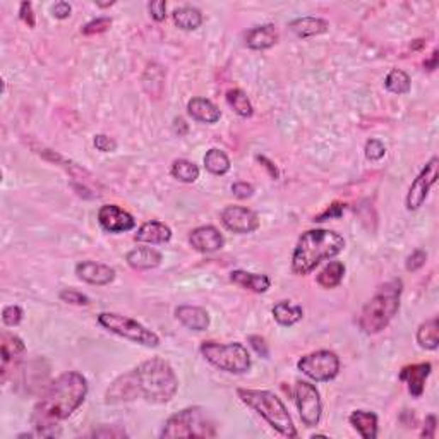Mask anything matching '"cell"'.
I'll use <instances>...</instances> for the list:
<instances>
[{"label": "cell", "instance_id": "8fae6325", "mask_svg": "<svg viewBox=\"0 0 439 439\" xmlns=\"http://www.w3.org/2000/svg\"><path fill=\"white\" fill-rule=\"evenodd\" d=\"M438 173H439V160L438 156H434V158H430L428 163H426V167L422 168L419 175H417V179L412 182V185H410L407 194L408 211H417L422 205H424L429 196V190L433 189V185L438 182Z\"/></svg>", "mask_w": 439, "mask_h": 439}, {"label": "cell", "instance_id": "30bf717a", "mask_svg": "<svg viewBox=\"0 0 439 439\" xmlns=\"http://www.w3.org/2000/svg\"><path fill=\"white\" fill-rule=\"evenodd\" d=\"M293 396H296L300 421L304 422L305 428H316L323 416V401L316 386L308 381H297Z\"/></svg>", "mask_w": 439, "mask_h": 439}, {"label": "cell", "instance_id": "f6af8a7d", "mask_svg": "<svg viewBox=\"0 0 439 439\" xmlns=\"http://www.w3.org/2000/svg\"><path fill=\"white\" fill-rule=\"evenodd\" d=\"M343 210H345V206L340 205V202H335V205H331L328 210L323 211L321 215H318V217L314 218V222H326V220L331 218H340L343 215Z\"/></svg>", "mask_w": 439, "mask_h": 439}, {"label": "cell", "instance_id": "ac0fdd59", "mask_svg": "<svg viewBox=\"0 0 439 439\" xmlns=\"http://www.w3.org/2000/svg\"><path fill=\"white\" fill-rule=\"evenodd\" d=\"M278 38L280 35L275 24H263L247 31L246 45L251 50H268L278 43Z\"/></svg>", "mask_w": 439, "mask_h": 439}, {"label": "cell", "instance_id": "681fc988", "mask_svg": "<svg viewBox=\"0 0 439 439\" xmlns=\"http://www.w3.org/2000/svg\"><path fill=\"white\" fill-rule=\"evenodd\" d=\"M52 12L57 19H67L70 12H72V7H70V4L67 2H57L55 6L52 7Z\"/></svg>", "mask_w": 439, "mask_h": 439}, {"label": "cell", "instance_id": "9a60e30c", "mask_svg": "<svg viewBox=\"0 0 439 439\" xmlns=\"http://www.w3.org/2000/svg\"><path fill=\"white\" fill-rule=\"evenodd\" d=\"M77 278L97 287H105L115 280V270L109 264L97 263V261H81L76 266Z\"/></svg>", "mask_w": 439, "mask_h": 439}, {"label": "cell", "instance_id": "4316f807", "mask_svg": "<svg viewBox=\"0 0 439 439\" xmlns=\"http://www.w3.org/2000/svg\"><path fill=\"white\" fill-rule=\"evenodd\" d=\"M143 86L153 98L161 97L165 88V69L160 64H150L143 74Z\"/></svg>", "mask_w": 439, "mask_h": 439}, {"label": "cell", "instance_id": "e575fe53", "mask_svg": "<svg viewBox=\"0 0 439 439\" xmlns=\"http://www.w3.org/2000/svg\"><path fill=\"white\" fill-rule=\"evenodd\" d=\"M384 86H386L388 91L395 94H407L410 91L408 74L401 69H391L388 72L386 80H384Z\"/></svg>", "mask_w": 439, "mask_h": 439}, {"label": "cell", "instance_id": "8d00e7d4", "mask_svg": "<svg viewBox=\"0 0 439 439\" xmlns=\"http://www.w3.org/2000/svg\"><path fill=\"white\" fill-rule=\"evenodd\" d=\"M59 297L62 302H65V304H72V305H88L90 304L88 296H85V293L77 292V290H72V288L62 290V292L59 293Z\"/></svg>", "mask_w": 439, "mask_h": 439}, {"label": "cell", "instance_id": "52a82bcc", "mask_svg": "<svg viewBox=\"0 0 439 439\" xmlns=\"http://www.w3.org/2000/svg\"><path fill=\"white\" fill-rule=\"evenodd\" d=\"M201 354L220 371L230 374H244L251 369V355L242 343L235 342L220 345L215 342H205L201 345Z\"/></svg>", "mask_w": 439, "mask_h": 439}, {"label": "cell", "instance_id": "836d02e7", "mask_svg": "<svg viewBox=\"0 0 439 439\" xmlns=\"http://www.w3.org/2000/svg\"><path fill=\"white\" fill-rule=\"evenodd\" d=\"M227 103H229L232 109H234L235 114L240 115V117H244V119L251 117V115L254 114V109H252L251 100L247 98V94L239 88L227 91Z\"/></svg>", "mask_w": 439, "mask_h": 439}, {"label": "cell", "instance_id": "7a4b0ae2", "mask_svg": "<svg viewBox=\"0 0 439 439\" xmlns=\"http://www.w3.org/2000/svg\"><path fill=\"white\" fill-rule=\"evenodd\" d=\"M345 249V239L335 230H308L302 234L292 254V271L297 276H305L323 261L335 258Z\"/></svg>", "mask_w": 439, "mask_h": 439}, {"label": "cell", "instance_id": "ab89813d", "mask_svg": "<svg viewBox=\"0 0 439 439\" xmlns=\"http://www.w3.org/2000/svg\"><path fill=\"white\" fill-rule=\"evenodd\" d=\"M426 261H428V252L422 251V249H417L408 256L405 266H407L408 271H417V270H421L422 266H424Z\"/></svg>", "mask_w": 439, "mask_h": 439}, {"label": "cell", "instance_id": "8992f818", "mask_svg": "<svg viewBox=\"0 0 439 439\" xmlns=\"http://www.w3.org/2000/svg\"><path fill=\"white\" fill-rule=\"evenodd\" d=\"M215 434V426L200 407L184 408L179 413H173L161 430V438H211Z\"/></svg>", "mask_w": 439, "mask_h": 439}, {"label": "cell", "instance_id": "3957f363", "mask_svg": "<svg viewBox=\"0 0 439 439\" xmlns=\"http://www.w3.org/2000/svg\"><path fill=\"white\" fill-rule=\"evenodd\" d=\"M134 371L139 396L150 403H168L179 389V379L167 360L155 357L141 362Z\"/></svg>", "mask_w": 439, "mask_h": 439}, {"label": "cell", "instance_id": "cb8c5ba5", "mask_svg": "<svg viewBox=\"0 0 439 439\" xmlns=\"http://www.w3.org/2000/svg\"><path fill=\"white\" fill-rule=\"evenodd\" d=\"M328 21L321 18H313V16H305V18H299L290 23V30L293 31V35L299 36V38H310V36L323 35V33L328 31Z\"/></svg>", "mask_w": 439, "mask_h": 439}, {"label": "cell", "instance_id": "2e32d148", "mask_svg": "<svg viewBox=\"0 0 439 439\" xmlns=\"http://www.w3.org/2000/svg\"><path fill=\"white\" fill-rule=\"evenodd\" d=\"M189 242L196 251L210 254V252H217L222 249L223 244H225V239H223V235L220 234L218 229H215V227L211 225H205L197 227V229L190 232Z\"/></svg>", "mask_w": 439, "mask_h": 439}, {"label": "cell", "instance_id": "c3c4849f", "mask_svg": "<svg viewBox=\"0 0 439 439\" xmlns=\"http://www.w3.org/2000/svg\"><path fill=\"white\" fill-rule=\"evenodd\" d=\"M436 428H438V419L434 413H430V416L426 417V422H424V429H422V438H429L433 439L434 436H436Z\"/></svg>", "mask_w": 439, "mask_h": 439}, {"label": "cell", "instance_id": "f546056e", "mask_svg": "<svg viewBox=\"0 0 439 439\" xmlns=\"http://www.w3.org/2000/svg\"><path fill=\"white\" fill-rule=\"evenodd\" d=\"M173 23L184 31H194L202 24V14L200 9L190 6L179 7V9L173 11Z\"/></svg>", "mask_w": 439, "mask_h": 439}, {"label": "cell", "instance_id": "484cf974", "mask_svg": "<svg viewBox=\"0 0 439 439\" xmlns=\"http://www.w3.org/2000/svg\"><path fill=\"white\" fill-rule=\"evenodd\" d=\"M2 376L7 372V367L12 360H18L26 352V345L18 335L2 333Z\"/></svg>", "mask_w": 439, "mask_h": 439}, {"label": "cell", "instance_id": "44dd1931", "mask_svg": "<svg viewBox=\"0 0 439 439\" xmlns=\"http://www.w3.org/2000/svg\"><path fill=\"white\" fill-rule=\"evenodd\" d=\"M188 112L194 120L202 124H217L222 119V110L208 98H193L188 103Z\"/></svg>", "mask_w": 439, "mask_h": 439}, {"label": "cell", "instance_id": "7402d4cb", "mask_svg": "<svg viewBox=\"0 0 439 439\" xmlns=\"http://www.w3.org/2000/svg\"><path fill=\"white\" fill-rule=\"evenodd\" d=\"M134 239L138 240V242L144 244H165L172 239V229H170L168 225H165V223L151 220V222L143 223V225L139 227Z\"/></svg>", "mask_w": 439, "mask_h": 439}, {"label": "cell", "instance_id": "f1b7e54d", "mask_svg": "<svg viewBox=\"0 0 439 439\" xmlns=\"http://www.w3.org/2000/svg\"><path fill=\"white\" fill-rule=\"evenodd\" d=\"M417 343L421 349L436 350L439 347V323L438 318H430L424 321L417 330Z\"/></svg>", "mask_w": 439, "mask_h": 439}, {"label": "cell", "instance_id": "5b68a950", "mask_svg": "<svg viewBox=\"0 0 439 439\" xmlns=\"http://www.w3.org/2000/svg\"><path fill=\"white\" fill-rule=\"evenodd\" d=\"M237 396L244 405L259 413L268 424L271 426L276 433H280L285 438H297L296 426H293L292 417H290L287 407L275 393L268 389H246L239 388Z\"/></svg>", "mask_w": 439, "mask_h": 439}, {"label": "cell", "instance_id": "d590c367", "mask_svg": "<svg viewBox=\"0 0 439 439\" xmlns=\"http://www.w3.org/2000/svg\"><path fill=\"white\" fill-rule=\"evenodd\" d=\"M112 26V19L110 18H98L90 21L88 24L82 26L81 33L85 36H93V35H100V33H105Z\"/></svg>", "mask_w": 439, "mask_h": 439}, {"label": "cell", "instance_id": "6da1fadb", "mask_svg": "<svg viewBox=\"0 0 439 439\" xmlns=\"http://www.w3.org/2000/svg\"><path fill=\"white\" fill-rule=\"evenodd\" d=\"M88 381L81 372L69 371L52 381L33 410V426L38 436H57L59 422L69 419L85 403Z\"/></svg>", "mask_w": 439, "mask_h": 439}, {"label": "cell", "instance_id": "f5cc1de1", "mask_svg": "<svg viewBox=\"0 0 439 439\" xmlns=\"http://www.w3.org/2000/svg\"><path fill=\"white\" fill-rule=\"evenodd\" d=\"M179 129H182V136L188 132V124H185L184 119H175L173 120V131H175V134H179Z\"/></svg>", "mask_w": 439, "mask_h": 439}, {"label": "cell", "instance_id": "9c48e42d", "mask_svg": "<svg viewBox=\"0 0 439 439\" xmlns=\"http://www.w3.org/2000/svg\"><path fill=\"white\" fill-rule=\"evenodd\" d=\"M297 367L302 374L318 383L335 379L340 372V357L331 350H318L304 355L297 362Z\"/></svg>", "mask_w": 439, "mask_h": 439}, {"label": "cell", "instance_id": "ba28073f", "mask_svg": "<svg viewBox=\"0 0 439 439\" xmlns=\"http://www.w3.org/2000/svg\"><path fill=\"white\" fill-rule=\"evenodd\" d=\"M98 323L110 333L119 335V337L129 340L132 343H138L143 347H155L160 345V337L155 331L148 330L146 326L141 325L139 321L132 320V318L122 316L117 313H102L98 316Z\"/></svg>", "mask_w": 439, "mask_h": 439}, {"label": "cell", "instance_id": "f35d334b", "mask_svg": "<svg viewBox=\"0 0 439 439\" xmlns=\"http://www.w3.org/2000/svg\"><path fill=\"white\" fill-rule=\"evenodd\" d=\"M364 151H366V158L371 161H379L384 155H386V148H384V144L381 143L379 139L367 141Z\"/></svg>", "mask_w": 439, "mask_h": 439}, {"label": "cell", "instance_id": "e0dca14e", "mask_svg": "<svg viewBox=\"0 0 439 439\" xmlns=\"http://www.w3.org/2000/svg\"><path fill=\"white\" fill-rule=\"evenodd\" d=\"M430 371H433L430 362L413 364V366H407L401 369L400 379L407 384L410 395H412L413 399L422 396V393H424L426 389V381H428Z\"/></svg>", "mask_w": 439, "mask_h": 439}, {"label": "cell", "instance_id": "603a6c76", "mask_svg": "<svg viewBox=\"0 0 439 439\" xmlns=\"http://www.w3.org/2000/svg\"><path fill=\"white\" fill-rule=\"evenodd\" d=\"M230 281L232 283L239 285V287L251 290V292H256V293L268 292L271 287V280L268 275H258V273H247L242 270L232 271Z\"/></svg>", "mask_w": 439, "mask_h": 439}, {"label": "cell", "instance_id": "7dc6e473", "mask_svg": "<svg viewBox=\"0 0 439 439\" xmlns=\"http://www.w3.org/2000/svg\"><path fill=\"white\" fill-rule=\"evenodd\" d=\"M249 343L252 349L256 350V354L261 355L263 359H268L270 352H268V345H266V342H264V338L252 335V337H249Z\"/></svg>", "mask_w": 439, "mask_h": 439}, {"label": "cell", "instance_id": "277c9868", "mask_svg": "<svg viewBox=\"0 0 439 439\" xmlns=\"http://www.w3.org/2000/svg\"><path fill=\"white\" fill-rule=\"evenodd\" d=\"M401 290H403L401 280H391L381 285L374 297H371L360 313L359 326L364 333L378 335L391 323L400 310Z\"/></svg>", "mask_w": 439, "mask_h": 439}, {"label": "cell", "instance_id": "d4e9b609", "mask_svg": "<svg viewBox=\"0 0 439 439\" xmlns=\"http://www.w3.org/2000/svg\"><path fill=\"white\" fill-rule=\"evenodd\" d=\"M349 422L364 439H376L378 436V416L367 410H355L350 413Z\"/></svg>", "mask_w": 439, "mask_h": 439}, {"label": "cell", "instance_id": "1f68e13d", "mask_svg": "<svg viewBox=\"0 0 439 439\" xmlns=\"http://www.w3.org/2000/svg\"><path fill=\"white\" fill-rule=\"evenodd\" d=\"M170 173H172L173 179H177L179 182H184V184H193L200 179V167H197L194 161L179 158L172 163V168H170Z\"/></svg>", "mask_w": 439, "mask_h": 439}, {"label": "cell", "instance_id": "7c38bea8", "mask_svg": "<svg viewBox=\"0 0 439 439\" xmlns=\"http://www.w3.org/2000/svg\"><path fill=\"white\" fill-rule=\"evenodd\" d=\"M222 225L234 234H252L259 229V217L246 206H227L220 215Z\"/></svg>", "mask_w": 439, "mask_h": 439}, {"label": "cell", "instance_id": "d6986e66", "mask_svg": "<svg viewBox=\"0 0 439 439\" xmlns=\"http://www.w3.org/2000/svg\"><path fill=\"white\" fill-rule=\"evenodd\" d=\"M175 318L185 328L193 331H206L211 323L208 310L197 305H180L175 309Z\"/></svg>", "mask_w": 439, "mask_h": 439}, {"label": "cell", "instance_id": "74e56055", "mask_svg": "<svg viewBox=\"0 0 439 439\" xmlns=\"http://www.w3.org/2000/svg\"><path fill=\"white\" fill-rule=\"evenodd\" d=\"M23 316H24V313L19 305H7V308H4L2 321L6 326L14 328V326H18L19 323L23 321Z\"/></svg>", "mask_w": 439, "mask_h": 439}, {"label": "cell", "instance_id": "7bdbcfd3", "mask_svg": "<svg viewBox=\"0 0 439 439\" xmlns=\"http://www.w3.org/2000/svg\"><path fill=\"white\" fill-rule=\"evenodd\" d=\"M148 9H150V16L155 21H165L167 18V2L165 0H155V2H150V6H148Z\"/></svg>", "mask_w": 439, "mask_h": 439}, {"label": "cell", "instance_id": "b9f144b4", "mask_svg": "<svg viewBox=\"0 0 439 439\" xmlns=\"http://www.w3.org/2000/svg\"><path fill=\"white\" fill-rule=\"evenodd\" d=\"M91 436L93 438H126L127 433L124 429H120L119 426H112V428H109V426H103L102 429L93 430Z\"/></svg>", "mask_w": 439, "mask_h": 439}, {"label": "cell", "instance_id": "ee69618b", "mask_svg": "<svg viewBox=\"0 0 439 439\" xmlns=\"http://www.w3.org/2000/svg\"><path fill=\"white\" fill-rule=\"evenodd\" d=\"M232 193H234V196L239 197V200H247V197H251L252 194H254V185L249 184V182H235V184L232 185Z\"/></svg>", "mask_w": 439, "mask_h": 439}, {"label": "cell", "instance_id": "d6a6232c", "mask_svg": "<svg viewBox=\"0 0 439 439\" xmlns=\"http://www.w3.org/2000/svg\"><path fill=\"white\" fill-rule=\"evenodd\" d=\"M205 167L213 175H225L230 170V158L225 151L218 150V148H211L205 155Z\"/></svg>", "mask_w": 439, "mask_h": 439}, {"label": "cell", "instance_id": "5bb4252c", "mask_svg": "<svg viewBox=\"0 0 439 439\" xmlns=\"http://www.w3.org/2000/svg\"><path fill=\"white\" fill-rule=\"evenodd\" d=\"M139 396L138 383H136L134 371L126 372V374L119 376L114 383L110 384L105 393V401L109 405L115 403H127V401L136 400Z\"/></svg>", "mask_w": 439, "mask_h": 439}, {"label": "cell", "instance_id": "4fadbf2b", "mask_svg": "<svg viewBox=\"0 0 439 439\" xmlns=\"http://www.w3.org/2000/svg\"><path fill=\"white\" fill-rule=\"evenodd\" d=\"M98 222H100L102 229L110 232V234H124V232H131L136 227L134 217L117 205H103L98 211Z\"/></svg>", "mask_w": 439, "mask_h": 439}, {"label": "cell", "instance_id": "816d5d0a", "mask_svg": "<svg viewBox=\"0 0 439 439\" xmlns=\"http://www.w3.org/2000/svg\"><path fill=\"white\" fill-rule=\"evenodd\" d=\"M258 161H261V163H264V167L270 170V175L273 177V179H276V177H278V170H276V167L271 163L270 160L264 158V156H258Z\"/></svg>", "mask_w": 439, "mask_h": 439}, {"label": "cell", "instance_id": "bcb514c9", "mask_svg": "<svg viewBox=\"0 0 439 439\" xmlns=\"http://www.w3.org/2000/svg\"><path fill=\"white\" fill-rule=\"evenodd\" d=\"M19 18L21 21L28 24L30 28H35V12H33V4L31 2H23L19 7Z\"/></svg>", "mask_w": 439, "mask_h": 439}, {"label": "cell", "instance_id": "83f0119b", "mask_svg": "<svg viewBox=\"0 0 439 439\" xmlns=\"http://www.w3.org/2000/svg\"><path fill=\"white\" fill-rule=\"evenodd\" d=\"M271 313L275 321L281 326H293L296 323H299L302 320V316H304V310H302L300 305L292 304L290 300H281L278 304H275Z\"/></svg>", "mask_w": 439, "mask_h": 439}, {"label": "cell", "instance_id": "60d3db41", "mask_svg": "<svg viewBox=\"0 0 439 439\" xmlns=\"http://www.w3.org/2000/svg\"><path fill=\"white\" fill-rule=\"evenodd\" d=\"M93 144H94V148L102 153H112L117 150V143H115V139H112L110 136H107V134L94 136Z\"/></svg>", "mask_w": 439, "mask_h": 439}, {"label": "cell", "instance_id": "ffe728a7", "mask_svg": "<svg viewBox=\"0 0 439 439\" xmlns=\"http://www.w3.org/2000/svg\"><path fill=\"white\" fill-rule=\"evenodd\" d=\"M161 254L153 247H136L127 252L126 261L132 270L146 271V270H155L161 264Z\"/></svg>", "mask_w": 439, "mask_h": 439}, {"label": "cell", "instance_id": "4dcf8cb0", "mask_svg": "<svg viewBox=\"0 0 439 439\" xmlns=\"http://www.w3.org/2000/svg\"><path fill=\"white\" fill-rule=\"evenodd\" d=\"M343 276H345V264L340 261H333L328 266H325L318 275V285L323 288H335L342 283Z\"/></svg>", "mask_w": 439, "mask_h": 439}, {"label": "cell", "instance_id": "f907efd6", "mask_svg": "<svg viewBox=\"0 0 439 439\" xmlns=\"http://www.w3.org/2000/svg\"><path fill=\"white\" fill-rule=\"evenodd\" d=\"M438 59H439L438 50H434L433 53H430V57H429V59L424 62V67L428 69L429 72H433V70H436V69H438Z\"/></svg>", "mask_w": 439, "mask_h": 439}]
</instances>
